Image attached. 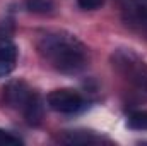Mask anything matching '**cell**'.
<instances>
[{
  "instance_id": "8fae6325",
  "label": "cell",
  "mask_w": 147,
  "mask_h": 146,
  "mask_svg": "<svg viewBox=\"0 0 147 146\" xmlns=\"http://www.w3.org/2000/svg\"><path fill=\"white\" fill-rule=\"evenodd\" d=\"M77 3L84 10H96L99 7H103L105 0H77Z\"/></svg>"
},
{
  "instance_id": "3957f363",
  "label": "cell",
  "mask_w": 147,
  "mask_h": 146,
  "mask_svg": "<svg viewBox=\"0 0 147 146\" xmlns=\"http://www.w3.org/2000/svg\"><path fill=\"white\" fill-rule=\"evenodd\" d=\"M48 107L60 113H75L84 107V98L74 89H55L46 96Z\"/></svg>"
},
{
  "instance_id": "52a82bcc",
  "label": "cell",
  "mask_w": 147,
  "mask_h": 146,
  "mask_svg": "<svg viewBox=\"0 0 147 146\" xmlns=\"http://www.w3.org/2000/svg\"><path fill=\"white\" fill-rule=\"evenodd\" d=\"M24 113V119L29 126H38L43 119V103H41V98L38 93H33L31 100L26 103V107L22 108Z\"/></svg>"
},
{
  "instance_id": "6da1fadb",
  "label": "cell",
  "mask_w": 147,
  "mask_h": 146,
  "mask_svg": "<svg viewBox=\"0 0 147 146\" xmlns=\"http://www.w3.org/2000/svg\"><path fill=\"white\" fill-rule=\"evenodd\" d=\"M38 52L53 69L60 72H79L89 62L86 45L65 31L43 35L38 41Z\"/></svg>"
},
{
  "instance_id": "ba28073f",
  "label": "cell",
  "mask_w": 147,
  "mask_h": 146,
  "mask_svg": "<svg viewBox=\"0 0 147 146\" xmlns=\"http://www.w3.org/2000/svg\"><path fill=\"white\" fill-rule=\"evenodd\" d=\"M26 9L34 14H50L55 9L53 0H26Z\"/></svg>"
},
{
  "instance_id": "5b68a950",
  "label": "cell",
  "mask_w": 147,
  "mask_h": 146,
  "mask_svg": "<svg viewBox=\"0 0 147 146\" xmlns=\"http://www.w3.org/2000/svg\"><path fill=\"white\" fill-rule=\"evenodd\" d=\"M16 60H17V46L7 38H0V77L14 71Z\"/></svg>"
},
{
  "instance_id": "277c9868",
  "label": "cell",
  "mask_w": 147,
  "mask_h": 146,
  "mask_svg": "<svg viewBox=\"0 0 147 146\" xmlns=\"http://www.w3.org/2000/svg\"><path fill=\"white\" fill-rule=\"evenodd\" d=\"M31 96H33L31 88L24 81H21V79L9 81L5 84V88H3V98H5L7 105L12 107V108L22 110L26 107V103L31 100Z\"/></svg>"
},
{
  "instance_id": "7a4b0ae2",
  "label": "cell",
  "mask_w": 147,
  "mask_h": 146,
  "mask_svg": "<svg viewBox=\"0 0 147 146\" xmlns=\"http://www.w3.org/2000/svg\"><path fill=\"white\" fill-rule=\"evenodd\" d=\"M111 62L123 79H127L137 91L147 95V62H144L130 48L115 50V53L111 55Z\"/></svg>"
},
{
  "instance_id": "8992f818",
  "label": "cell",
  "mask_w": 147,
  "mask_h": 146,
  "mask_svg": "<svg viewBox=\"0 0 147 146\" xmlns=\"http://www.w3.org/2000/svg\"><path fill=\"white\" fill-rule=\"evenodd\" d=\"M60 141L67 145H96L103 139L91 131H65L60 136Z\"/></svg>"
},
{
  "instance_id": "9c48e42d",
  "label": "cell",
  "mask_w": 147,
  "mask_h": 146,
  "mask_svg": "<svg viewBox=\"0 0 147 146\" xmlns=\"http://www.w3.org/2000/svg\"><path fill=\"white\" fill-rule=\"evenodd\" d=\"M128 127L135 131H147V110H137L128 115Z\"/></svg>"
},
{
  "instance_id": "30bf717a",
  "label": "cell",
  "mask_w": 147,
  "mask_h": 146,
  "mask_svg": "<svg viewBox=\"0 0 147 146\" xmlns=\"http://www.w3.org/2000/svg\"><path fill=\"white\" fill-rule=\"evenodd\" d=\"M21 145H22L21 138L14 136V134L7 132L3 129H0V146H21Z\"/></svg>"
}]
</instances>
